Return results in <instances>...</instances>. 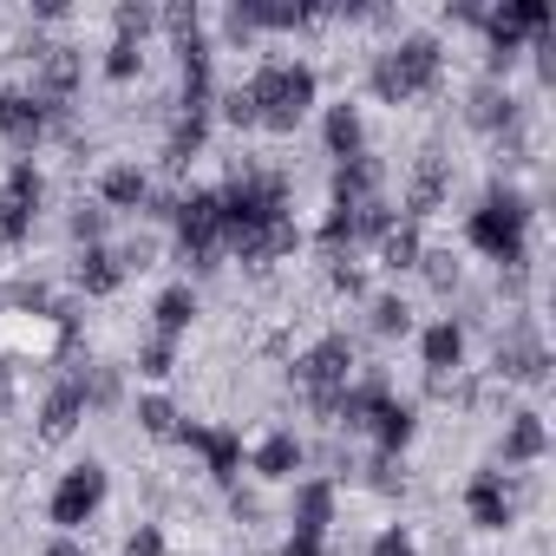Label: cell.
<instances>
[{
    "label": "cell",
    "instance_id": "obj_19",
    "mask_svg": "<svg viewBox=\"0 0 556 556\" xmlns=\"http://www.w3.org/2000/svg\"><path fill=\"white\" fill-rule=\"evenodd\" d=\"M543 452H549V426H543V413H517L510 432H504V465H536Z\"/></svg>",
    "mask_w": 556,
    "mask_h": 556
},
{
    "label": "cell",
    "instance_id": "obj_22",
    "mask_svg": "<svg viewBox=\"0 0 556 556\" xmlns=\"http://www.w3.org/2000/svg\"><path fill=\"white\" fill-rule=\"evenodd\" d=\"M73 282H79L86 295H112V289L125 282V262H118V255H112V249L99 242V249H86V255H79V268H73Z\"/></svg>",
    "mask_w": 556,
    "mask_h": 556
},
{
    "label": "cell",
    "instance_id": "obj_31",
    "mask_svg": "<svg viewBox=\"0 0 556 556\" xmlns=\"http://www.w3.org/2000/svg\"><path fill=\"white\" fill-rule=\"evenodd\" d=\"M138 73H144V47H138V40H112V53H105V79L125 86V79H138Z\"/></svg>",
    "mask_w": 556,
    "mask_h": 556
},
{
    "label": "cell",
    "instance_id": "obj_9",
    "mask_svg": "<svg viewBox=\"0 0 556 556\" xmlns=\"http://www.w3.org/2000/svg\"><path fill=\"white\" fill-rule=\"evenodd\" d=\"M53 105H40L34 92H0V144H14V151H34L47 131H53Z\"/></svg>",
    "mask_w": 556,
    "mask_h": 556
},
{
    "label": "cell",
    "instance_id": "obj_13",
    "mask_svg": "<svg viewBox=\"0 0 556 556\" xmlns=\"http://www.w3.org/2000/svg\"><path fill=\"white\" fill-rule=\"evenodd\" d=\"M79 419H86V387H79V374L73 380H60L53 393H47V406H40V439H73L79 432Z\"/></svg>",
    "mask_w": 556,
    "mask_h": 556
},
{
    "label": "cell",
    "instance_id": "obj_17",
    "mask_svg": "<svg viewBox=\"0 0 556 556\" xmlns=\"http://www.w3.org/2000/svg\"><path fill=\"white\" fill-rule=\"evenodd\" d=\"M328 523H334V484L328 478L295 484V530L302 536H328Z\"/></svg>",
    "mask_w": 556,
    "mask_h": 556
},
{
    "label": "cell",
    "instance_id": "obj_41",
    "mask_svg": "<svg viewBox=\"0 0 556 556\" xmlns=\"http://www.w3.org/2000/svg\"><path fill=\"white\" fill-rule=\"evenodd\" d=\"M47 556H86V549H79V543H66V536H60V543H47Z\"/></svg>",
    "mask_w": 556,
    "mask_h": 556
},
{
    "label": "cell",
    "instance_id": "obj_1",
    "mask_svg": "<svg viewBox=\"0 0 556 556\" xmlns=\"http://www.w3.org/2000/svg\"><path fill=\"white\" fill-rule=\"evenodd\" d=\"M242 92H249V112H255L262 131H295V125L315 112L321 79H315V66H302V60H268Z\"/></svg>",
    "mask_w": 556,
    "mask_h": 556
},
{
    "label": "cell",
    "instance_id": "obj_36",
    "mask_svg": "<svg viewBox=\"0 0 556 556\" xmlns=\"http://www.w3.org/2000/svg\"><path fill=\"white\" fill-rule=\"evenodd\" d=\"M73 236H79L86 249H99V236H105V210H79V216H73Z\"/></svg>",
    "mask_w": 556,
    "mask_h": 556
},
{
    "label": "cell",
    "instance_id": "obj_32",
    "mask_svg": "<svg viewBox=\"0 0 556 556\" xmlns=\"http://www.w3.org/2000/svg\"><path fill=\"white\" fill-rule=\"evenodd\" d=\"M374 328H380V334H406V328H413V308H406L400 295H380V302H374Z\"/></svg>",
    "mask_w": 556,
    "mask_h": 556
},
{
    "label": "cell",
    "instance_id": "obj_11",
    "mask_svg": "<svg viewBox=\"0 0 556 556\" xmlns=\"http://www.w3.org/2000/svg\"><path fill=\"white\" fill-rule=\"evenodd\" d=\"M79 73H86V60H79L73 47H47V53H34V99L60 112V105L79 92Z\"/></svg>",
    "mask_w": 556,
    "mask_h": 556
},
{
    "label": "cell",
    "instance_id": "obj_10",
    "mask_svg": "<svg viewBox=\"0 0 556 556\" xmlns=\"http://www.w3.org/2000/svg\"><path fill=\"white\" fill-rule=\"evenodd\" d=\"M177 439L210 465V478L216 484H236V471H242V432H229V426H177Z\"/></svg>",
    "mask_w": 556,
    "mask_h": 556
},
{
    "label": "cell",
    "instance_id": "obj_2",
    "mask_svg": "<svg viewBox=\"0 0 556 556\" xmlns=\"http://www.w3.org/2000/svg\"><path fill=\"white\" fill-rule=\"evenodd\" d=\"M465 242H471L478 255L504 262V268H523V255H530V203H523L517 190H504V184H497V190L471 210Z\"/></svg>",
    "mask_w": 556,
    "mask_h": 556
},
{
    "label": "cell",
    "instance_id": "obj_35",
    "mask_svg": "<svg viewBox=\"0 0 556 556\" xmlns=\"http://www.w3.org/2000/svg\"><path fill=\"white\" fill-rule=\"evenodd\" d=\"M510 112H517L510 92H484V99H478V125H510Z\"/></svg>",
    "mask_w": 556,
    "mask_h": 556
},
{
    "label": "cell",
    "instance_id": "obj_20",
    "mask_svg": "<svg viewBox=\"0 0 556 556\" xmlns=\"http://www.w3.org/2000/svg\"><path fill=\"white\" fill-rule=\"evenodd\" d=\"M374 197H380V164H374V157H354V164L334 170V203H341V210H361V203H374Z\"/></svg>",
    "mask_w": 556,
    "mask_h": 556
},
{
    "label": "cell",
    "instance_id": "obj_33",
    "mask_svg": "<svg viewBox=\"0 0 556 556\" xmlns=\"http://www.w3.org/2000/svg\"><path fill=\"white\" fill-rule=\"evenodd\" d=\"M151 27H157V8H118V40H138L144 47Z\"/></svg>",
    "mask_w": 556,
    "mask_h": 556
},
{
    "label": "cell",
    "instance_id": "obj_39",
    "mask_svg": "<svg viewBox=\"0 0 556 556\" xmlns=\"http://www.w3.org/2000/svg\"><path fill=\"white\" fill-rule=\"evenodd\" d=\"M282 556H328V549H321V536H302V530H295V536H289V549H282Z\"/></svg>",
    "mask_w": 556,
    "mask_h": 556
},
{
    "label": "cell",
    "instance_id": "obj_6",
    "mask_svg": "<svg viewBox=\"0 0 556 556\" xmlns=\"http://www.w3.org/2000/svg\"><path fill=\"white\" fill-rule=\"evenodd\" d=\"M170 223H177V249H184V262L210 268V262L223 255V203H216V190H190V197H177V203H170Z\"/></svg>",
    "mask_w": 556,
    "mask_h": 556
},
{
    "label": "cell",
    "instance_id": "obj_29",
    "mask_svg": "<svg viewBox=\"0 0 556 556\" xmlns=\"http://www.w3.org/2000/svg\"><path fill=\"white\" fill-rule=\"evenodd\" d=\"M138 374H144V380H170V374H177V341L151 334V341L138 348Z\"/></svg>",
    "mask_w": 556,
    "mask_h": 556
},
{
    "label": "cell",
    "instance_id": "obj_21",
    "mask_svg": "<svg viewBox=\"0 0 556 556\" xmlns=\"http://www.w3.org/2000/svg\"><path fill=\"white\" fill-rule=\"evenodd\" d=\"M99 197H105L112 210H144V203H151V177H144L138 164H112V170L99 177Z\"/></svg>",
    "mask_w": 556,
    "mask_h": 556
},
{
    "label": "cell",
    "instance_id": "obj_8",
    "mask_svg": "<svg viewBox=\"0 0 556 556\" xmlns=\"http://www.w3.org/2000/svg\"><path fill=\"white\" fill-rule=\"evenodd\" d=\"M105 465L99 458H86V465H73L66 478H60V491H53V504H47V517L60 523V530H79V523H92L99 517V504H105Z\"/></svg>",
    "mask_w": 556,
    "mask_h": 556
},
{
    "label": "cell",
    "instance_id": "obj_5",
    "mask_svg": "<svg viewBox=\"0 0 556 556\" xmlns=\"http://www.w3.org/2000/svg\"><path fill=\"white\" fill-rule=\"evenodd\" d=\"M295 387L321 406V413H334V400L354 387V341L348 334H328V341H315L302 361H295Z\"/></svg>",
    "mask_w": 556,
    "mask_h": 556
},
{
    "label": "cell",
    "instance_id": "obj_4",
    "mask_svg": "<svg viewBox=\"0 0 556 556\" xmlns=\"http://www.w3.org/2000/svg\"><path fill=\"white\" fill-rule=\"evenodd\" d=\"M216 203H223V249L289 216V190H282V177H268V170H242V177H229V184L216 190Z\"/></svg>",
    "mask_w": 556,
    "mask_h": 556
},
{
    "label": "cell",
    "instance_id": "obj_28",
    "mask_svg": "<svg viewBox=\"0 0 556 556\" xmlns=\"http://www.w3.org/2000/svg\"><path fill=\"white\" fill-rule=\"evenodd\" d=\"M419 223H393L387 236H380V268H393V275H406V268H419Z\"/></svg>",
    "mask_w": 556,
    "mask_h": 556
},
{
    "label": "cell",
    "instance_id": "obj_40",
    "mask_svg": "<svg viewBox=\"0 0 556 556\" xmlns=\"http://www.w3.org/2000/svg\"><path fill=\"white\" fill-rule=\"evenodd\" d=\"M334 289H348V295H361V268H348V262H334Z\"/></svg>",
    "mask_w": 556,
    "mask_h": 556
},
{
    "label": "cell",
    "instance_id": "obj_12",
    "mask_svg": "<svg viewBox=\"0 0 556 556\" xmlns=\"http://www.w3.org/2000/svg\"><path fill=\"white\" fill-rule=\"evenodd\" d=\"M465 510H471V523H478V530H510L517 497H510V484H504L497 471H478V478L465 484Z\"/></svg>",
    "mask_w": 556,
    "mask_h": 556
},
{
    "label": "cell",
    "instance_id": "obj_23",
    "mask_svg": "<svg viewBox=\"0 0 556 556\" xmlns=\"http://www.w3.org/2000/svg\"><path fill=\"white\" fill-rule=\"evenodd\" d=\"M328 157H341V164L367 157V131H361L354 105H328Z\"/></svg>",
    "mask_w": 556,
    "mask_h": 556
},
{
    "label": "cell",
    "instance_id": "obj_3",
    "mask_svg": "<svg viewBox=\"0 0 556 556\" xmlns=\"http://www.w3.org/2000/svg\"><path fill=\"white\" fill-rule=\"evenodd\" d=\"M439 79H445V47H439L432 34H413V40H400L393 53L374 60V99H380V105L426 99Z\"/></svg>",
    "mask_w": 556,
    "mask_h": 556
},
{
    "label": "cell",
    "instance_id": "obj_15",
    "mask_svg": "<svg viewBox=\"0 0 556 556\" xmlns=\"http://www.w3.org/2000/svg\"><path fill=\"white\" fill-rule=\"evenodd\" d=\"M419 361H426L432 380L458 374V367H465V328H458V321H432V328L419 334Z\"/></svg>",
    "mask_w": 556,
    "mask_h": 556
},
{
    "label": "cell",
    "instance_id": "obj_38",
    "mask_svg": "<svg viewBox=\"0 0 556 556\" xmlns=\"http://www.w3.org/2000/svg\"><path fill=\"white\" fill-rule=\"evenodd\" d=\"M223 118L229 125H255V112H249V92L236 86V92H223Z\"/></svg>",
    "mask_w": 556,
    "mask_h": 556
},
{
    "label": "cell",
    "instance_id": "obj_26",
    "mask_svg": "<svg viewBox=\"0 0 556 556\" xmlns=\"http://www.w3.org/2000/svg\"><path fill=\"white\" fill-rule=\"evenodd\" d=\"M151 321H157V334H164V341H184V334H190V321H197V295H190L184 282H177V289H164V295H157V308H151Z\"/></svg>",
    "mask_w": 556,
    "mask_h": 556
},
{
    "label": "cell",
    "instance_id": "obj_25",
    "mask_svg": "<svg viewBox=\"0 0 556 556\" xmlns=\"http://www.w3.org/2000/svg\"><path fill=\"white\" fill-rule=\"evenodd\" d=\"M445 157H426L419 164V177H413V190H406V223H419V216H432L439 210V197H445Z\"/></svg>",
    "mask_w": 556,
    "mask_h": 556
},
{
    "label": "cell",
    "instance_id": "obj_24",
    "mask_svg": "<svg viewBox=\"0 0 556 556\" xmlns=\"http://www.w3.org/2000/svg\"><path fill=\"white\" fill-rule=\"evenodd\" d=\"M543 367H549V361H543V341H536V334H510V341L497 348V374H504V380H543Z\"/></svg>",
    "mask_w": 556,
    "mask_h": 556
},
{
    "label": "cell",
    "instance_id": "obj_27",
    "mask_svg": "<svg viewBox=\"0 0 556 556\" xmlns=\"http://www.w3.org/2000/svg\"><path fill=\"white\" fill-rule=\"evenodd\" d=\"M203 138H210V112H177V125H170V138H164V157H170V164H190V157L203 151Z\"/></svg>",
    "mask_w": 556,
    "mask_h": 556
},
{
    "label": "cell",
    "instance_id": "obj_30",
    "mask_svg": "<svg viewBox=\"0 0 556 556\" xmlns=\"http://www.w3.org/2000/svg\"><path fill=\"white\" fill-rule=\"evenodd\" d=\"M138 426H144L151 439H177V406H170L164 393H144V400H138Z\"/></svg>",
    "mask_w": 556,
    "mask_h": 556
},
{
    "label": "cell",
    "instance_id": "obj_16",
    "mask_svg": "<svg viewBox=\"0 0 556 556\" xmlns=\"http://www.w3.org/2000/svg\"><path fill=\"white\" fill-rule=\"evenodd\" d=\"M249 471H255V478H275V484L295 478V471H302V439H295V432H268V439L249 452Z\"/></svg>",
    "mask_w": 556,
    "mask_h": 556
},
{
    "label": "cell",
    "instance_id": "obj_14",
    "mask_svg": "<svg viewBox=\"0 0 556 556\" xmlns=\"http://www.w3.org/2000/svg\"><path fill=\"white\" fill-rule=\"evenodd\" d=\"M295 242H302V229H295V216H282V223H268V229H255V236H242V242H229L249 268H268V262H282V255H295Z\"/></svg>",
    "mask_w": 556,
    "mask_h": 556
},
{
    "label": "cell",
    "instance_id": "obj_7",
    "mask_svg": "<svg viewBox=\"0 0 556 556\" xmlns=\"http://www.w3.org/2000/svg\"><path fill=\"white\" fill-rule=\"evenodd\" d=\"M40 197H47V184H40V170H34V157H21V164H8V184H0V242H8V249H21V242L34 236V216H40Z\"/></svg>",
    "mask_w": 556,
    "mask_h": 556
},
{
    "label": "cell",
    "instance_id": "obj_18",
    "mask_svg": "<svg viewBox=\"0 0 556 556\" xmlns=\"http://www.w3.org/2000/svg\"><path fill=\"white\" fill-rule=\"evenodd\" d=\"M374 439H380V452L393 458V452H406L413 445V432H419V413L406 406V400H380V413H374V426H367Z\"/></svg>",
    "mask_w": 556,
    "mask_h": 556
},
{
    "label": "cell",
    "instance_id": "obj_37",
    "mask_svg": "<svg viewBox=\"0 0 556 556\" xmlns=\"http://www.w3.org/2000/svg\"><path fill=\"white\" fill-rule=\"evenodd\" d=\"M125 556H164V530L138 523V530H131V543H125Z\"/></svg>",
    "mask_w": 556,
    "mask_h": 556
},
{
    "label": "cell",
    "instance_id": "obj_34",
    "mask_svg": "<svg viewBox=\"0 0 556 556\" xmlns=\"http://www.w3.org/2000/svg\"><path fill=\"white\" fill-rule=\"evenodd\" d=\"M367 556H419V549H413V536H406L400 523H387V530L374 536V549H367Z\"/></svg>",
    "mask_w": 556,
    "mask_h": 556
}]
</instances>
